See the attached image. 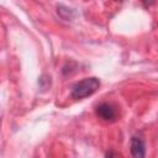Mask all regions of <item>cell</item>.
Masks as SVG:
<instances>
[{"label":"cell","instance_id":"6da1fadb","mask_svg":"<svg viewBox=\"0 0 158 158\" xmlns=\"http://www.w3.org/2000/svg\"><path fill=\"white\" fill-rule=\"evenodd\" d=\"M100 86V80L98 78H85L78 83H75L73 86H72V98L75 99V100H80V99H84L86 96H90L93 95Z\"/></svg>","mask_w":158,"mask_h":158},{"label":"cell","instance_id":"7a4b0ae2","mask_svg":"<svg viewBox=\"0 0 158 158\" xmlns=\"http://www.w3.org/2000/svg\"><path fill=\"white\" fill-rule=\"evenodd\" d=\"M95 114L99 118H101L105 122H114L118 117V110L111 102H101L96 105Z\"/></svg>","mask_w":158,"mask_h":158},{"label":"cell","instance_id":"3957f363","mask_svg":"<svg viewBox=\"0 0 158 158\" xmlns=\"http://www.w3.org/2000/svg\"><path fill=\"white\" fill-rule=\"evenodd\" d=\"M130 151L133 158H144L146 157V144L142 137L133 136L131 138V146Z\"/></svg>","mask_w":158,"mask_h":158}]
</instances>
